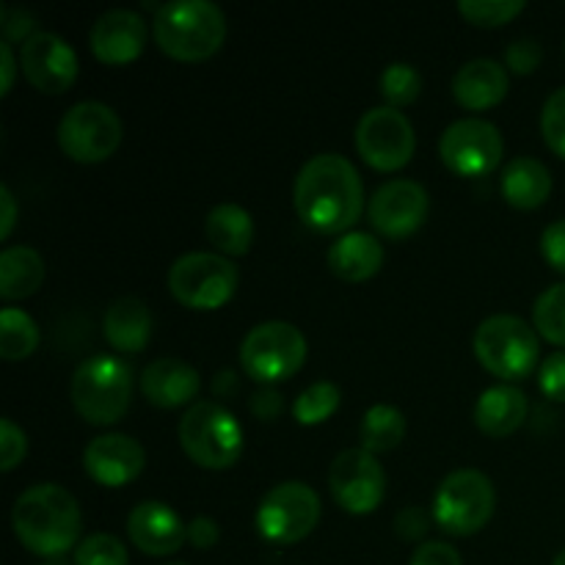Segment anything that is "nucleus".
I'll return each mask as SVG.
<instances>
[{"label": "nucleus", "mask_w": 565, "mask_h": 565, "mask_svg": "<svg viewBox=\"0 0 565 565\" xmlns=\"http://www.w3.org/2000/svg\"><path fill=\"white\" fill-rule=\"evenodd\" d=\"M296 213L320 235H348L364 210V185L356 166L337 152L315 154L292 185Z\"/></svg>", "instance_id": "obj_1"}, {"label": "nucleus", "mask_w": 565, "mask_h": 565, "mask_svg": "<svg viewBox=\"0 0 565 565\" xmlns=\"http://www.w3.org/2000/svg\"><path fill=\"white\" fill-rule=\"evenodd\" d=\"M11 527L28 552L39 557H58L81 539V505L64 486H31L14 500Z\"/></svg>", "instance_id": "obj_2"}, {"label": "nucleus", "mask_w": 565, "mask_h": 565, "mask_svg": "<svg viewBox=\"0 0 565 565\" xmlns=\"http://www.w3.org/2000/svg\"><path fill=\"white\" fill-rule=\"evenodd\" d=\"M226 39V17L210 0H169L154 11V42L177 61H207Z\"/></svg>", "instance_id": "obj_3"}, {"label": "nucleus", "mask_w": 565, "mask_h": 565, "mask_svg": "<svg viewBox=\"0 0 565 565\" xmlns=\"http://www.w3.org/2000/svg\"><path fill=\"white\" fill-rule=\"evenodd\" d=\"M132 367L119 356L99 353L72 375V403L92 425H114L130 412Z\"/></svg>", "instance_id": "obj_4"}, {"label": "nucleus", "mask_w": 565, "mask_h": 565, "mask_svg": "<svg viewBox=\"0 0 565 565\" xmlns=\"http://www.w3.org/2000/svg\"><path fill=\"white\" fill-rule=\"evenodd\" d=\"M180 445L193 463L204 469H230L243 456L241 423L226 406L215 401L193 403L180 419Z\"/></svg>", "instance_id": "obj_5"}, {"label": "nucleus", "mask_w": 565, "mask_h": 565, "mask_svg": "<svg viewBox=\"0 0 565 565\" xmlns=\"http://www.w3.org/2000/svg\"><path fill=\"white\" fill-rule=\"evenodd\" d=\"M539 334L535 326L516 315H491L475 331V356L502 381H522L539 364Z\"/></svg>", "instance_id": "obj_6"}, {"label": "nucleus", "mask_w": 565, "mask_h": 565, "mask_svg": "<svg viewBox=\"0 0 565 565\" xmlns=\"http://www.w3.org/2000/svg\"><path fill=\"white\" fill-rule=\"evenodd\" d=\"M497 508L494 483L480 469H456L434 494V522L447 535H475L489 524Z\"/></svg>", "instance_id": "obj_7"}, {"label": "nucleus", "mask_w": 565, "mask_h": 565, "mask_svg": "<svg viewBox=\"0 0 565 565\" xmlns=\"http://www.w3.org/2000/svg\"><path fill=\"white\" fill-rule=\"evenodd\" d=\"M237 285H241V270L224 254L188 252L177 257L169 270L171 296L182 307L196 312H213L230 303Z\"/></svg>", "instance_id": "obj_8"}, {"label": "nucleus", "mask_w": 565, "mask_h": 565, "mask_svg": "<svg viewBox=\"0 0 565 565\" xmlns=\"http://www.w3.org/2000/svg\"><path fill=\"white\" fill-rule=\"evenodd\" d=\"M307 337L285 320L259 323L243 337L241 364L257 384H279L292 379L307 362Z\"/></svg>", "instance_id": "obj_9"}, {"label": "nucleus", "mask_w": 565, "mask_h": 565, "mask_svg": "<svg viewBox=\"0 0 565 565\" xmlns=\"http://www.w3.org/2000/svg\"><path fill=\"white\" fill-rule=\"evenodd\" d=\"M121 119L110 105L86 99L61 116L58 147L75 163H103L119 149Z\"/></svg>", "instance_id": "obj_10"}, {"label": "nucleus", "mask_w": 565, "mask_h": 565, "mask_svg": "<svg viewBox=\"0 0 565 565\" xmlns=\"http://www.w3.org/2000/svg\"><path fill=\"white\" fill-rule=\"evenodd\" d=\"M320 522V497L301 480L274 486L257 508V530L265 541L279 546L298 544Z\"/></svg>", "instance_id": "obj_11"}, {"label": "nucleus", "mask_w": 565, "mask_h": 565, "mask_svg": "<svg viewBox=\"0 0 565 565\" xmlns=\"http://www.w3.org/2000/svg\"><path fill=\"white\" fill-rule=\"evenodd\" d=\"M502 154H505V141L500 127L478 116L452 121L439 138L441 163L458 177L491 174L502 163Z\"/></svg>", "instance_id": "obj_12"}, {"label": "nucleus", "mask_w": 565, "mask_h": 565, "mask_svg": "<svg viewBox=\"0 0 565 565\" xmlns=\"http://www.w3.org/2000/svg\"><path fill=\"white\" fill-rule=\"evenodd\" d=\"M356 149L375 171H397L412 160L417 136L403 110L381 105L370 108L356 125Z\"/></svg>", "instance_id": "obj_13"}, {"label": "nucleus", "mask_w": 565, "mask_h": 565, "mask_svg": "<svg viewBox=\"0 0 565 565\" xmlns=\"http://www.w3.org/2000/svg\"><path fill=\"white\" fill-rule=\"evenodd\" d=\"M329 489L342 511L367 516L384 502L386 472L373 452L364 447H348L331 461Z\"/></svg>", "instance_id": "obj_14"}, {"label": "nucleus", "mask_w": 565, "mask_h": 565, "mask_svg": "<svg viewBox=\"0 0 565 565\" xmlns=\"http://www.w3.org/2000/svg\"><path fill=\"white\" fill-rule=\"evenodd\" d=\"M428 210V191L417 180H390L370 196L367 218L379 235L403 241L425 224Z\"/></svg>", "instance_id": "obj_15"}, {"label": "nucleus", "mask_w": 565, "mask_h": 565, "mask_svg": "<svg viewBox=\"0 0 565 565\" xmlns=\"http://www.w3.org/2000/svg\"><path fill=\"white\" fill-rule=\"evenodd\" d=\"M20 70L25 81L42 94H64L77 81V53L58 33L36 31L20 44Z\"/></svg>", "instance_id": "obj_16"}, {"label": "nucleus", "mask_w": 565, "mask_h": 565, "mask_svg": "<svg viewBox=\"0 0 565 565\" xmlns=\"http://www.w3.org/2000/svg\"><path fill=\"white\" fill-rule=\"evenodd\" d=\"M143 463H147V452L127 434L97 436L94 441H88L86 452H83V467H86L88 478L108 489H121V486L132 483L143 472Z\"/></svg>", "instance_id": "obj_17"}, {"label": "nucleus", "mask_w": 565, "mask_h": 565, "mask_svg": "<svg viewBox=\"0 0 565 565\" xmlns=\"http://www.w3.org/2000/svg\"><path fill=\"white\" fill-rule=\"evenodd\" d=\"M147 36V22H143L138 11L110 9L97 17L92 33H88V44H92V53L103 64L125 66L143 53Z\"/></svg>", "instance_id": "obj_18"}, {"label": "nucleus", "mask_w": 565, "mask_h": 565, "mask_svg": "<svg viewBox=\"0 0 565 565\" xmlns=\"http://www.w3.org/2000/svg\"><path fill=\"white\" fill-rule=\"evenodd\" d=\"M127 535L132 544L152 557H166L180 552L188 541V524H182L180 513L158 500L138 502L127 516Z\"/></svg>", "instance_id": "obj_19"}, {"label": "nucleus", "mask_w": 565, "mask_h": 565, "mask_svg": "<svg viewBox=\"0 0 565 565\" xmlns=\"http://www.w3.org/2000/svg\"><path fill=\"white\" fill-rule=\"evenodd\" d=\"M199 370L174 356L154 359L141 373V392L152 406L180 408L199 395Z\"/></svg>", "instance_id": "obj_20"}, {"label": "nucleus", "mask_w": 565, "mask_h": 565, "mask_svg": "<svg viewBox=\"0 0 565 565\" xmlns=\"http://www.w3.org/2000/svg\"><path fill=\"white\" fill-rule=\"evenodd\" d=\"M508 70L494 58H472L452 77V97L467 110H489L508 97Z\"/></svg>", "instance_id": "obj_21"}, {"label": "nucleus", "mask_w": 565, "mask_h": 565, "mask_svg": "<svg viewBox=\"0 0 565 565\" xmlns=\"http://www.w3.org/2000/svg\"><path fill=\"white\" fill-rule=\"evenodd\" d=\"M154 320L147 303L136 296L116 298L103 318L105 340L119 353H141L152 340Z\"/></svg>", "instance_id": "obj_22"}, {"label": "nucleus", "mask_w": 565, "mask_h": 565, "mask_svg": "<svg viewBox=\"0 0 565 565\" xmlns=\"http://www.w3.org/2000/svg\"><path fill=\"white\" fill-rule=\"evenodd\" d=\"M527 395L519 386H491L478 397L475 425L480 428V434L491 436V439H502V436H511L522 428L524 419H527Z\"/></svg>", "instance_id": "obj_23"}, {"label": "nucleus", "mask_w": 565, "mask_h": 565, "mask_svg": "<svg viewBox=\"0 0 565 565\" xmlns=\"http://www.w3.org/2000/svg\"><path fill=\"white\" fill-rule=\"evenodd\" d=\"M384 265V246L370 232H348L329 248L331 274L342 281H367Z\"/></svg>", "instance_id": "obj_24"}, {"label": "nucleus", "mask_w": 565, "mask_h": 565, "mask_svg": "<svg viewBox=\"0 0 565 565\" xmlns=\"http://www.w3.org/2000/svg\"><path fill=\"white\" fill-rule=\"evenodd\" d=\"M502 196L516 210H535L550 199L552 174L539 158H513L502 169Z\"/></svg>", "instance_id": "obj_25"}, {"label": "nucleus", "mask_w": 565, "mask_h": 565, "mask_svg": "<svg viewBox=\"0 0 565 565\" xmlns=\"http://www.w3.org/2000/svg\"><path fill=\"white\" fill-rule=\"evenodd\" d=\"M204 235L213 243L215 254L243 257L254 243L252 213L235 202L215 204L207 213V221H204Z\"/></svg>", "instance_id": "obj_26"}, {"label": "nucleus", "mask_w": 565, "mask_h": 565, "mask_svg": "<svg viewBox=\"0 0 565 565\" xmlns=\"http://www.w3.org/2000/svg\"><path fill=\"white\" fill-rule=\"evenodd\" d=\"M44 281V259L31 246H9L0 254V298L20 301L33 296Z\"/></svg>", "instance_id": "obj_27"}, {"label": "nucleus", "mask_w": 565, "mask_h": 565, "mask_svg": "<svg viewBox=\"0 0 565 565\" xmlns=\"http://www.w3.org/2000/svg\"><path fill=\"white\" fill-rule=\"evenodd\" d=\"M403 436H406V417H403L401 408L390 406V403H379V406L364 412L359 439H362V447L367 452H373V456L392 452L395 447H401Z\"/></svg>", "instance_id": "obj_28"}, {"label": "nucleus", "mask_w": 565, "mask_h": 565, "mask_svg": "<svg viewBox=\"0 0 565 565\" xmlns=\"http://www.w3.org/2000/svg\"><path fill=\"white\" fill-rule=\"evenodd\" d=\"M39 348V326L28 312L6 307L0 312V356L6 362H22Z\"/></svg>", "instance_id": "obj_29"}, {"label": "nucleus", "mask_w": 565, "mask_h": 565, "mask_svg": "<svg viewBox=\"0 0 565 565\" xmlns=\"http://www.w3.org/2000/svg\"><path fill=\"white\" fill-rule=\"evenodd\" d=\"M340 386L331 384V381H318V384H312L296 397L292 417H296L298 425H320L340 408Z\"/></svg>", "instance_id": "obj_30"}, {"label": "nucleus", "mask_w": 565, "mask_h": 565, "mask_svg": "<svg viewBox=\"0 0 565 565\" xmlns=\"http://www.w3.org/2000/svg\"><path fill=\"white\" fill-rule=\"evenodd\" d=\"M533 326L552 345L565 348V281L541 292L533 307Z\"/></svg>", "instance_id": "obj_31"}, {"label": "nucleus", "mask_w": 565, "mask_h": 565, "mask_svg": "<svg viewBox=\"0 0 565 565\" xmlns=\"http://www.w3.org/2000/svg\"><path fill=\"white\" fill-rule=\"evenodd\" d=\"M423 92V75L406 61H395L381 72V94L390 103V108L412 105Z\"/></svg>", "instance_id": "obj_32"}, {"label": "nucleus", "mask_w": 565, "mask_h": 565, "mask_svg": "<svg viewBox=\"0 0 565 565\" xmlns=\"http://www.w3.org/2000/svg\"><path fill=\"white\" fill-rule=\"evenodd\" d=\"M524 0H461L458 14L480 28H497L511 22L524 11Z\"/></svg>", "instance_id": "obj_33"}, {"label": "nucleus", "mask_w": 565, "mask_h": 565, "mask_svg": "<svg viewBox=\"0 0 565 565\" xmlns=\"http://www.w3.org/2000/svg\"><path fill=\"white\" fill-rule=\"evenodd\" d=\"M127 546L116 535L94 533L75 550V565H127Z\"/></svg>", "instance_id": "obj_34"}, {"label": "nucleus", "mask_w": 565, "mask_h": 565, "mask_svg": "<svg viewBox=\"0 0 565 565\" xmlns=\"http://www.w3.org/2000/svg\"><path fill=\"white\" fill-rule=\"evenodd\" d=\"M541 132L546 147L565 160V86L550 94L541 110Z\"/></svg>", "instance_id": "obj_35"}, {"label": "nucleus", "mask_w": 565, "mask_h": 565, "mask_svg": "<svg viewBox=\"0 0 565 565\" xmlns=\"http://www.w3.org/2000/svg\"><path fill=\"white\" fill-rule=\"evenodd\" d=\"M28 452V436L14 419L3 417L0 419V469L3 472H11L17 463L25 458Z\"/></svg>", "instance_id": "obj_36"}, {"label": "nucleus", "mask_w": 565, "mask_h": 565, "mask_svg": "<svg viewBox=\"0 0 565 565\" xmlns=\"http://www.w3.org/2000/svg\"><path fill=\"white\" fill-rule=\"evenodd\" d=\"M544 61V50L535 39H516L513 44H508L505 50V66L516 75H530L535 72Z\"/></svg>", "instance_id": "obj_37"}, {"label": "nucleus", "mask_w": 565, "mask_h": 565, "mask_svg": "<svg viewBox=\"0 0 565 565\" xmlns=\"http://www.w3.org/2000/svg\"><path fill=\"white\" fill-rule=\"evenodd\" d=\"M539 386L550 401L565 403V351H557L544 359L539 373Z\"/></svg>", "instance_id": "obj_38"}, {"label": "nucleus", "mask_w": 565, "mask_h": 565, "mask_svg": "<svg viewBox=\"0 0 565 565\" xmlns=\"http://www.w3.org/2000/svg\"><path fill=\"white\" fill-rule=\"evenodd\" d=\"M0 28H3L6 42H22L33 36V28H36V20H33L31 11L25 9H9V6H0Z\"/></svg>", "instance_id": "obj_39"}, {"label": "nucleus", "mask_w": 565, "mask_h": 565, "mask_svg": "<svg viewBox=\"0 0 565 565\" xmlns=\"http://www.w3.org/2000/svg\"><path fill=\"white\" fill-rule=\"evenodd\" d=\"M541 254L557 274L565 276V218L546 226L541 235Z\"/></svg>", "instance_id": "obj_40"}, {"label": "nucleus", "mask_w": 565, "mask_h": 565, "mask_svg": "<svg viewBox=\"0 0 565 565\" xmlns=\"http://www.w3.org/2000/svg\"><path fill=\"white\" fill-rule=\"evenodd\" d=\"M430 519H434V513L428 516L423 508H417V505L403 508V511L397 513V519H395L397 535H401V539H406V541L425 539V535H428V530H430Z\"/></svg>", "instance_id": "obj_41"}, {"label": "nucleus", "mask_w": 565, "mask_h": 565, "mask_svg": "<svg viewBox=\"0 0 565 565\" xmlns=\"http://www.w3.org/2000/svg\"><path fill=\"white\" fill-rule=\"evenodd\" d=\"M408 565H463V561L452 544H445V541H428V544L417 546V552H414L412 563Z\"/></svg>", "instance_id": "obj_42"}, {"label": "nucleus", "mask_w": 565, "mask_h": 565, "mask_svg": "<svg viewBox=\"0 0 565 565\" xmlns=\"http://www.w3.org/2000/svg\"><path fill=\"white\" fill-rule=\"evenodd\" d=\"M252 414L257 419H263V423H274V419H279V414L285 412V401H281V392L274 390V386H263V390H257L252 395Z\"/></svg>", "instance_id": "obj_43"}, {"label": "nucleus", "mask_w": 565, "mask_h": 565, "mask_svg": "<svg viewBox=\"0 0 565 565\" xmlns=\"http://www.w3.org/2000/svg\"><path fill=\"white\" fill-rule=\"evenodd\" d=\"M221 539V527L210 516H196L188 524V544L196 550H213Z\"/></svg>", "instance_id": "obj_44"}, {"label": "nucleus", "mask_w": 565, "mask_h": 565, "mask_svg": "<svg viewBox=\"0 0 565 565\" xmlns=\"http://www.w3.org/2000/svg\"><path fill=\"white\" fill-rule=\"evenodd\" d=\"M0 210H3V215H0V237L9 241L17 224V199L9 185H0Z\"/></svg>", "instance_id": "obj_45"}, {"label": "nucleus", "mask_w": 565, "mask_h": 565, "mask_svg": "<svg viewBox=\"0 0 565 565\" xmlns=\"http://www.w3.org/2000/svg\"><path fill=\"white\" fill-rule=\"evenodd\" d=\"M17 58H14V50H11V44L0 42V75H3V81H0V97H9L11 86H14V75H17Z\"/></svg>", "instance_id": "obj_46"}, {"label": "nucleus", "mask_w": 565, "mask_h": 565, "mask_svg": "<svg viewBox=\"0 0 565 565\" xmlns=\"http://www.w3.org/2000/svg\"><path fill=\"white\" fill-rule=\"evenodd\" d=\"M213 392L218 397H230L232 392H235V373H232V370H224V373L215 375Z\"/></svg>", "instance_id": "obj_47"}, {"label": "nucleus", "mask_w": 565, "mask_h": 565, "mask_svg": "<svg viewBox=\"0 0 565 565\" xmlns=\"http://www.w3.org/2000/svg\"><path fill=\"white\" fill-rule=\"evenodd\" d=\"M552 565H565V550L557 552V557H555V561H552Z\"/></svg>", "instance_id": "obj_48"}, {"label": "nucleus", "mask_w": 565, "mask_h": 565, "mask_svg": "<svg viewBox=\"0 0 565 565\" xmlns=\"http://www.w3.org/2000/svg\"><path fill=\"white\" fill-rule=\"evenodd\" d=\"M42 565H64V563H58V561H50V563H42Z\"/></svg>", "instance_id": "obj_49"}, {"label": "nucleus", "mask_w": 565, "mask_h": 565, "mask_svg": "<svg viewBox=\"0 0 565 565\" xmlns=\"http://www.w3.org/2000/svg\"><path fill=\"white\" fill-rule=\"evenodd\" d=\"M166 565H188V563H166Z\"/></svg>", "instance_id": "obj_50"}]
</instances>
